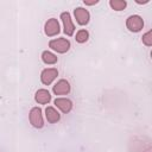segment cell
<instances>
[{
  "label": "cell",
  "instance_id": "5bb4252c",
  "mask_svg": "<svg viewBox=\"0 0 152 152\" xmlns=\"http://www.w3.org/2000/svg\"><path fill=\"white\" fill-rule=\"evenodd\" d=\"M88 38H89V33H88V31L87 30H80L77 33H76V42L77 43H86L87 40H88Z\"/></svg>",
  "mask_w": 152,
  "mask_h": 152
},
{
  "label": "cell",
  "instance_id": "9c48e42d",
  "mask_svg": "<svg viewBox=\"0 0 152 152\" xmlns=\"http://www.w3.org/2000/svg\"><path fill=\"white\" fill-rule=\"evenodd\" d=\"M55 104L57 108H59L63 113H69L72 108V102L69 100V99H65V97H57L55 100Z\"/></svg>",
  "mask_w": 152,
  "mask_h": 152
},
{
  "label": "cell",
  "instance_id": "7a4b0ae2",
  "mask_svg": "<svg viewBox=\"0 0 152 152\" xmlns=\"http://www.w3.org/2000/svg\"><path fill=\"white\" fill-rule=\"evenodd\" d=\"M30 124L36 127V128H42L44 126V120H43V114H42V109L39 107H33L30 110Z\"/></svg>",
  "mask_w": 152,
  "mask_h": 152
},
{
  "label": "cell",
  "instance_id": "3957f363",
  "mask_svg": "<svg viewBox=\"0 0 152 152\" xmlns=\"http://www.w3.org/2000/svg\"><path fill=\"white\" fill-rule=\"evenodd\" d=\"M126 26L131 32H139L144 27V20L140 15H129L126 20Z\"/></svg>",
  "mask_w": 152,
  "mask_h": 152
},
{
  "label": "cell",
  "instance_id": "277c9868",
  "mask_svg": "<svg viewBox=\"0 0 152 152\" xmlns=\"http://www.w3.org/2000/svg\"><path fill=\"white\" fill-rule=\"evenodd\" d=\"M57 76H58V70L56 68H46L40 74V81L43 84L49 86L55 81Z\"/></svg>",
  "mask_w": 152,
  "mask_h": 152
},
{
  "label": "cell",
  "instance_id": "8fae6325",
  "mask_svg": "<svg viewBox=\"0 0 152 152\" xmlns=\"http://www.w3.org/2000/svg\"><path fill=\"white\" fill-rule=\"evenodd\" d=\"M45 118H46V120H48L50 124H55V122L59 121L61 114H59L53 107L49 106V107L45 108Z\"/></svg>",
  "mask_w": 152,
  "mask_h": 152
},
{
  "label": "cell",
  "instance_id": "ba28073f",
  "mask_svg": "<svg viewBox=\"0 0 152 152\" xmlns=\"http://www.w3.org/2000/svg\"><path fill=\"white\" fill-rule=\"evenodd\" d=\"M53 93L56 95H65L69 94L70 91V83L66 80H59L55 86H53Z\"/></svg>",
  "mask_w": 152,
  "mask_h": 152
},
{
  "label": "cell",
  "instance_id": "4fadbf2b",
  "mask_svg": "<svg viewBox=\"0 0 152 152\" xmlns=\"http://www.w3.org/2000/svg\"><path fill=\"white\" fill-rule=\"evenodd\" d=\"M109 6L114 11H122L127 6V2L125 0H110L109 1Z\"/></svg>",
  "mask_w": 152,
  "mask_h": 152
},
{
  "label": "cell",
  "instance_id": "e0dca14e",
  "mask_svg": "<svg viewBox=\"0 0 152 152\" xmlns=\"http://www.w3.org/2000/svg\"><path fill=\"white\" fill-rule=\"evenodd\" d=\"M148 1H150V0H142V1H141V0H135L137 4H147Z\"/></svg>",
  "mask_w": 152,
  "mask_h": 152
},
{
  "label": "cell",
  "instance_id": "7c38bea8",
  "mask_svg": "<svg viewBox=\"0 0 152 152\" xmlns=\"http://www.w3.org/2000/svg\"><path fill=\"white\" fill-rule=\"evenodd\" d=\"M42 61L45 64H55V63H57L58 58H57V56L55 53H52L50 51H44L42 53Z\"/></svg>",
  "mask_w": 152,
  "mask_h": 152
},
{
  "label": "cell",
  "instance_id": "2e32d148",
  "mask_svg": "<svg viewBox=\"0 0 152 152\" xmlns=\"http://www.w3.org/2000/svg\"><path fill=\"white\" fill-rule=\"evenodd\" d=\"M99 1L97 0H91V1H89V0H84V4L86 5H95V4H97Z\"/></svg>",
  "mask_w": 152,
  "mask_h": 152
},
{
  "label": "cell",
  "instance_id": "5b68a950",
  "mask_svg": "<svg viewBox=\"0 0 152 152\" xmlns=\"http://www.w3.org/2000/svg\"><path fill=\"white\" fill-rule=\"evenodd\" d=\"M61 19H62V23H63V27H64V33L66 36H72L74 32H75V25L72 23V19H71V15L69 12H63L61 14Z\"/></svg>",
  "mask_w": 152,
  "mask_h": 152
},
{
  "label": "cell",
  "instance_id": "30bf717a",
  "mask_svg": "<svg viewBox=\"0 0 152 152\" xmlns=\"http://www.w3.org/2000/svg\"><path fill=\"white\" fill-rule=\"evenodd\" d=\"M34 100H36V102H38L40 104H45V103H49L51 101V95H50L49 90H46V89H39V90L36 91Z\"/></svg>",
  "mask_w": 152,
  "mask_h": 152
},
{
  "label": "cell",
  "instance_id": "52a82bcc",
  "mask_svg": "<svg viewBox=\"0 0 152 152\" xmlns=\"http://www.w3.org/2000/svg\"><path fill=\"white\" fill-rule=\"evenodd\" d=\"M74 15H75L76 21H77L80 25H87V24L89 23L90 14H89V12H88L86 8H83V7H77V8H75Z\"/></svg>",
  "mask_w": 152,
  "mask_h": 152
},
{
  "label": "cell",
  "instance_id": "9a60e30c",
  "mask_svg": "<svg viewBox=\"0 0 152 152\" xmlns=\"http://www.w3.org/2000/svg\"><path fill=\"white\" fill-rule=\"evenodd\" d=\"M142 43L146 46H151L152 45V31H147L144 36H142Z\"/></svg>",
  "mask_w": 152,
  "mask_h": 152
},
{
  "label": "cell",
  "instance_id": "8992f818",
  "mask_svg": "<svg viewBox=\"0 0 152 152\" xmlns=\"http://www.w3.org/2000/svg\"><path fill=\"white\" fill-rule=\"evenodd\" d=\"M59 31H61V30H59V23H58V20L55 19V18L49 19V20L45 23V25H44V32H45V34L49 36V37H53V36L58 34Z\"/></svg>",
  "mask_w": 152,
  "mask_h": 152
},
{
  "label": "cell",
  "instance_id": "6da1fadb",
  "mask_svg": "<svg viewBox=\"0 0 152 152\" xmlns=\"http://www.w3.org/2000/svg\"><path fill=\"white\" fill-rule=\"evenodd\" d=\"M49 46L52 50L57 51L58 53H64L70 49V42L68 39H65V38H57V39L50 40Z\"/></svg>",
  "mask_w": 152,
  "mask_h": 152
}]
</instances>
